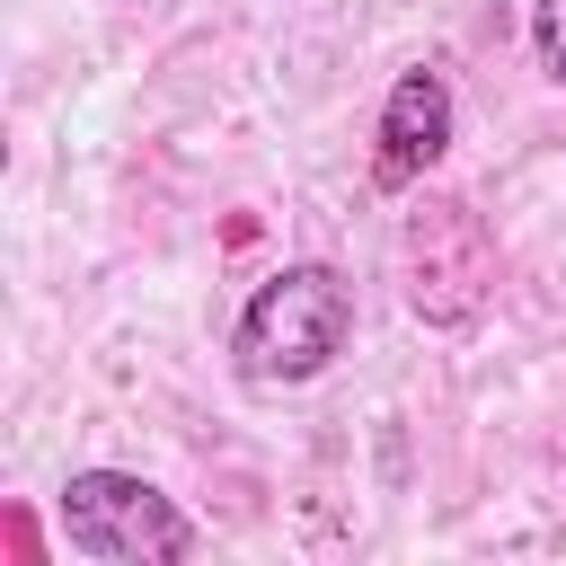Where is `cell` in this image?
Instances as JSON below:
<instances>
[{
	"instance_id": "6da1fadb",
	"label": "cell",
	"mask_w": 566,
	"mask_h": 566,
	"mask_svg": "<svg viewBox=\"0 0 566 566\" xmlns=\"http://www.w3.org/2000/svg\"><path fill=\"white\" fill-rule=\"evenodd\" d=\"M345 345H354V283L318 256H292L248 292L230 327V371L248 389H310L318 371H336Z\"/></svg>"
},
{
	"instance_id": "7a4b0ae2",
	"label": "cell",
	"mask_w": 566,
	"mask_h": 566,
	"mask_svg": "<svg viewBox=\"0 0 566 566\" xmlns=\"http://www.w3.org/2000/svg\"><path fill=\"white\" fill-rule=\"evenodd\" d=\"M53 531L88 566H186L203 539L195 513L142 469H71L53 495Z\"/></svg>"
},
{
	"instance_id": "3957f363",
	"label": "cell",
	"mask_w": 566,
	"mask_h": 566,
	"mask_svg": "<svg viewBox=\"0 0 566 566\" xmlns=\"http://www.w3.org/2000/svg\"><path fill=\"white\" fill-rule=\"evenodd\" d=\"M398 265H407V310L424 327H469L495 292V239H486L478 203H460V195H416Z\"/></svg>"
},
{
	"instance_id": "277c9868",
	"label": "cell",
	"mask_w": 566,
	"mask_h": 566,
	"mask_svg": "<svg viewBox=\"0 0 566 566\" xmlns=\"http://www.w3.org/2000/svg\"><path fill=\"white\" fill-rule=\"evenodd\" d=\"M451 133H460V97H451V80H442L433 62L398 71L389 97H380V124H371V186H380V195L424 186V177L442 168Z\"/></svg>"
},
{
	"instance_id": "5b68a950",
	"label": "cell",
	"mask_w": 566,
	"mask_h": 566,
	"mask_svg": "<svg viewBox=\"0 0 566 566\" xmlns=\"http://www.w3.org/2000/svg\"><path fill=\"white\" fill-rule=\"evenodd\" d=\"M531 62L566 88V0H531Z\"/></svg>"
}]
</instances>
